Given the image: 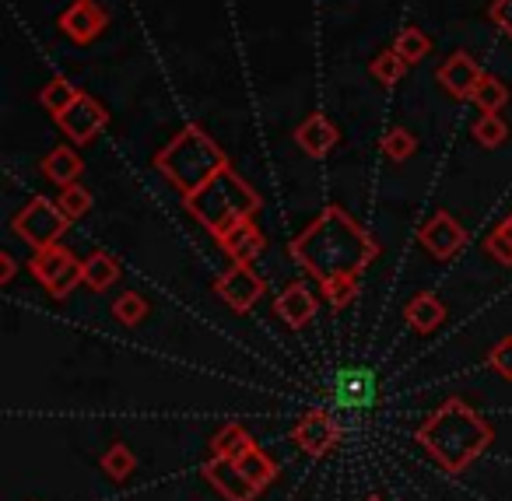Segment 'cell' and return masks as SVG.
Listing matches in <instances>:
<instances>
[{
    "mask_svg": "<svg viewBox=\"0 0 512 501\" xmlns=\"http://www.w3.org/2000/svg\"><path fill=\"white\" fill-rule=\"evenodd\" d=\"M404 316H407V323H411V330L432 333V330H439L442 319H446V305H442V298L435 295V291H421V295H414L411 302L404 305Z\"/></svg>",
    "mask_w": 512,
    "mask_h": 501,
    "instance_id": "cell-18",
    "label": "cell"
},
{
    "mask_svg": "<svg viewBox=\"0 0 512 501\" xmlns=\"http://www.w3.org/2000/svg\"><path fill=\"white\" fill-rule=\"evenodd\" d=\"M295 144H299L309 158H327L330 151L341 144V130H337L323 113H313L295 127Z\"/></svg>",
    "mask_w": 512,
    "mask_h": 501,
    "instance_id": "cell-16",
    "label": "cell"
},
{
    "mask_svg": "<svg viewBox=\"0 0 512 501\" xmlns=\"http://www.w3.org/2000/svg\"><path fill=\"white\" fill-rule=\"evenodd\" d=\"M481 78H484V71L477 67V60L463 50L449 53V57L439 64V71H435V81L442 85V92L453 95V99H460V102L474 99V88Z\"/></svg>",
    "mask_w": 512,
    "mask_h": 501,
    "instance_id": "cell-14",
    "label": "cell"
},
{
    "mask_svg": "<svg viewBox=\"0 0 512 501\" xmlns=\"http://www.w3.org/2000/svg\"><path fill=\"white\" fill-rule=\"evenodd\" d=\"M407 67H411V64H407V60L400 57L397 50H383V53H376V57H372L369 74H372V78H376L383 88H393V85H400V81H404Z\"/></svg>",
    "mask_w": 512,
    "mask_h": 501,
    "instance_id": "cell-24",
    "label": "cell"
},
{
    "mask_svg": "<svg viewBox=\"0 0 512 501\" xmlns=\"http://www.w3.org/2000/svg\"><path fill=\"white\" fill-rule=\"evenodd\" d=\"M134 466H137L134 452H130L123 442L109 445V449H106V456H102V470L109 473V480H127L130 473H134Z\"/></svg>",
    "mask_w": 512,
    "mask_h": 501,
    "instance_id": "cell-30",
    "label": "cell"
},
{
    "mask_svg": "<svg viewBox=\"0 0 512 501\" xmlns=\"http://www.w3.org/2000/svg\"><path fill=\"white\" fill-rule=\"evenodd\" d=\"M418 242L425 246L428 256H435V260H453V256L467 246V228H463L453 214L435 211L432 218L421 225Z\"/></svg>",
    "mask_w": 512,
    "mask_h": 501,
    "instance_id": "cell-11",
    "label": "cell"
},
{
    "mask_svg": "<svg viewBox=\"0 0 512 501\" xmlns=\"http://www.w3.org/2000/svg\"><path fill=\"white\" fill-rule=\"evenodd\" d=\"M418 445L449 473H463L491 442H495V428L470 407L460 396H449L428 421L414 431Z\"/></svg>",
    "mask_w": 512,
    "mask_h": 501,
    "instance_id": "cell-2",
    "label": "cell"
},
{
    "mask_svg": "<svg viewBox=\"0 0 512 501\" xmlns=\"http://www.w3.org/2000/svg\"><path fill=\"white\" fill-rule=\"evenodd\" d=\"M288 253L309 277L323 284L365 274V267L379 256V242L344 207L327 204L313 218V225L295 235Z\"/></svg>",
    "mask_w": 512,
    "mask_h": 501,
    "instance_id": "cell-1",
    "label": "cell"
},
{
    "mask_svg": "<svg viewBox=\"0 0 512 501\" xmlns=\"http://www.w3.org/2000/svg\"><path fill=\"white\" fill-rule=\"evenodd\" d=\"M274 312H278L292 330H306V326L316 319V312H320V302H316V295L306 288V284L292 281L278 298H274Z\"/></svg>",
    "mask_w": 512,
    "mask_h": 501,
    "instance_id": "cell-15",
    "label": "cell"
},
{
    "mask_svg": "<svg viewBox=\"0 0 512 501\" xmlns=\"http://www.w3.org/2000/svg\"><path fill=\"white\" fill-rule=\"evenodd\" d=\"M218 242H221V249H225V253L232 256L235 263H249V267H253V260L264 253V246H267L264 232L253 225V218L232 225L225 235H218Z\"/></svg>",
    "mask_w": 512,
    "mask_h": 501,
    "instance_id": "cell-17",
    "label": "cell"
},
{
    "mask_svg": "<svg viewBox=\"0 0 512 501\" xmlns=\"http://www.w3.org/2000/svg\"><path fill=\"white\" fill-rule=\"evenodd\" d=\"M225 165H228L225 151H221L218 144L211 141V134L200 127H183L155 155V169L162 172V179H169L172 190H179L183 197H193L197 190H204Z\"/></svg>",
    "mask_w": 512,
    "mask_h": 501,
    "instance_id": "cell-3",
    "label": "cell"
},
{
    "mask_svg": "<svg viewBox=\"0 0 512 501\" xmlns=\"http://www.w3.org/2000/svg\"><path fill=\"white\" fill-rule=\"evenodd\" d=\"M183 204H186V211H190L193 218H197L200 225L214 235V239L225 235L232 225H239V221L253 218V214L260 211V197H256V190L232 169V165H225V169H221L218 176L204 186V190H197L193 197H183Z\"/></svg>",
    "mask_w": 512,
    "mask_h": 501,
    "instance_id": "cell-4",
    "label": "cell"
},
{
    "mask_svg": "<svg viewBox=\"0 0 512 501\" xmlns=\"http://www.w3.org/2000/svg\"><path fill=\"white\" fill-rule=\"evenodd\" d=\"M109 8L102 0H71L57 18V29L71 39L74 46H88L106 32Z\"/></svg>",
    "mask_w": 512,
    "mask_h": 501,
    "instance_id": "cell-7",
    "label": "cell"
},
{
    "mask_svg": "<svg viewBox=\"0 0 512 501\" xmlns=\"http://www.w3.org/2000/svg\"><path fill=\"white\" fill-rule=\"evenodd\" d=\"M379 396V382L372 368H344L337 372L334 389H330V400L337 407H348V410H369Z\"/></svg>",
    "mask_w": 512,
    "mask_h": 501,
    "instance_id": "cell-13",
    "label": "cell"
},
{
    "mask_svg": "<svg viewBox=\"0 0 512 501\" xmlns=\"http://www.w3.org/2000/svg\"><path fill=\"white\" fill-rule=\"evenodd\" d=\"M292 438L306 456L320 459V456H327L330 449H337V442H341V424L334 421L330 410L316 407V410H309V414L299 417Z\"/></svg>",
    "mask_w": 512,
    "mask_h": 501,
    "instance_id": "cell-9",
    "label": "cell"
},
{
    "mask_svg": "<svg viewBox=\"0 0 512 501\" xmlns=\"http://www.w3.org/2000/svg\"><path fill=\"white\" fill-rule=\"evenodd\" d=\"M29 270H32V277L46 288L50 298H67L81 284V260L67 246H60V242L57 246L36 249Z\"/></svg>",
    "mask_w": 512,
    "mask_h": 501,
    "instance_id": "cell-6",
    "label": "cell"
},
{
    "mask_svg": "<svg viewBox=\"0 0 512 501\" xmlns=\"http://www.w3.org/2000/svg\"><path fill=\"white\" fill-rule=\"evenodd\" d=\"M474 141L481 144V148H502L505 141H509V123L502 120L498 113H481L474 120Z\"/></svg>",
    "mask_w": 512,
    "mask_h": 501,
    "instance_id": "cell-27",
    "label": "cell"
},
{
    "mask_svg": "<svg viewBox=\"0 0 512 501\" xmlns=\"http://www.w3.org/2000/svg\"><path fill=\"white\" fill-rule=\"evenodd\" d=\"M57 127L64 130L67 141H74V144H92L95 137H99L102 130L109 127V113H106V106H102V102L95 99V95L81 92L78 102H74V106L67 109V113L57 116Z\"/></svg>",
    "mask_w": 512,
    "mask_h": 501,
    "instance_id": "cell-8",
    "label": "cell"
},
{
    "mask_svg": "<svg viewBox=\"0 0 512 501\" xmlns=\"http://www.w3.org/2000/svg\"><path fill=\"white\" fill-rule=\"evenodd\" d=\"M362 501H383V498H379V494H369V498H362Z\"/></svg>",
    "mask_w": 512,
    "mask_h": 501,
    "instance_id": "cell-38",
    "label": "cell"
},
{
    "mask_svg": "<svg viewBox=\"0 0 512 501\" xmlns=\"http://www.w3.org/2000/svg\"><path fill=\"white\" fill-rule=\"evenodd\" d=\"M200 473H204L207 484H211L225 501H256L260 498V487H256L253 480L239 470V463L228 456H211L204 466H200Z\"/></svg>",
    "mask_w": 512,
    "mask_h": 501,
    "instance_id": "cell-12",
    "label": "cell"
},
{
    "mask_svg": "<svg viewBox=\"0 0 512 501\" xmlns=\"http://www.w3.org/2000/svg\"><path fill=\"white\" fill-rule=\"evenodd\" d=\"M323 298L330 302V309H348L358 295V277H337V281H323Z\"/></svg>",
    "mask_w": 512,
    "mask_h": 501,
    "instance_id": "cell-32",
    "label": "cell"
},
{
    "mask_svg": "<svg viewBox=\"0 0 512 501\" xmlns=\"http://www.w3.org/2000/svg\"><path fill=\"white\" fill-rule=\"evenodd\" d=\"M484 253H491V260H498L502 267H512V232L505 225H498L495 232H488L484 239Z\"/></svg>",
    "mask_w": 512,
    "mask_h": 501,
    "instance_id": "cell-33",
    "label": "cell"
},
{
    "mask_svg": "<svg viewBox=\"0 0 512 501\" xmlns=\"http://www.w3.org/2000/svg\"><path fill=\"white\" fill-rule=\"evenodd\" d=\"M488 18L498 32H505V36L512 39V0H491Z\"/></svg>",
    "mask_w": 512,
    "mask_h": 501,
    "instance_id": "cell-35",
    "label": "cell"
},
{
    "mask_svg": "<svg viewBox=\"0 0 512 501\" xmlns=\"http://www.w3.org/2000/svg\"><path fill=\"white\" fill-rule=\"evenodd\" d=\"M393 50H397L407 64H421V60L432 53V39H428L418 25H404V29L397 32V39H393Z\"/></svg>",
    "mask_w": 512,
    "mask_h": 501,
    "instance_id": "cell-25",
    "label": "cell"
},
{
    "mask_svg": "<svg viewBox=\"0 0 512 501\" xmlns=\"http://www.w3.org/2000/svg\"><path fill=\"white\" fill-rule=\"evenodd\" d=\"M488 365L495 375H502L505 382H512V337H502L498 344H491Z\"/></svg>",
    "mask_w": 512,
    "mask_h": 501,
    "instance_id": "cell-34",
    "label": "cell"
},
{
    "mask_svg": "<svg viewBox=\"0 0 512 501\" xmlns=\"http://www.w3.org/2000/svg\"><path fill=\"white\" fill-rule=\"evenodd\" d=\"M113 316L120 319L123 326H141L144 316H148V298H141L137 291H123L113 302Z\"/></svg>",
    "mask_w": 512,
    "mask_h": 501,
    "instance_id": "cell-29",
    "label": "cell"
},
{
    "mask_svg": "<svg viewBox=\"0 0 512 501\" xmlns=\"http://www.w3.org/2000/svg\"><path fill=\"white\" fill-rule=\"evenodd\" d=\"M379 148H383V158H390V162H407L418 151V141H414V134L407 127H390L383 134V141H379Z\"/></svg>",
    "mask_w": 512,
    "mask_h": 501,
    "instance_id": "cell-28",
    "label": "cell"
},
{
    "mask_svg": "<svg viewBox=\"0 0 512 501\" xmlns=\"http://www.w3.org/2000/svg\"><path fill=\"white\" fill-rule=\"evenodd\" d=\"M253 445V438H249V431L242 428V424H225V428L218 431V435L211 438V456H228V459H239L242 452Z\"/></svg>",
    "mask_w": 512,
    "mask_h": 501,
    "instance_id": "cell-26",
    "label": "cell"
},
{
    "mask_svg": "<svg viewBox=\"0 0 512 501\" xmlns=\"http://www.w3.org/2000/svg\"><path fill=\"white\" fill-rule=\"evenodd\" d=\"M120 281V260L109 253H92L85 263H81V284H88L92 291H106Z\"/></svg>",
    "mask_w": 512,
    "mask_h": 501,
    "instance_id": "cell-20",
    "label": "cell"
},
{
    "mask_svg": "<svg viewBox=\"0 0 512 501\" xmlns=\"http://www.w3.org/2000/svg\"><path fill=\"white\" fill-rule=\"evenodd\" d=\"M15 270H18L15 256H11V253H0V284H11V281H15Z\"/></svg>",
    "mask_w": 512,
    "mask_h": 501,
    "instance_id": "cell-36",
    "label": "cell"
},
{
    "mask_svg": "<svg viewBox=\"0 0 512 501\" xmlns=\"http://www.w3.org/2000/svg\"><path fill=\"white\" fill-rule=\"evenodd\" d=\"M235 463H239V470L246 473L249 480H253L256 487H260V491H264L267 484H271L274 477H278V466H274V459L267 456L264 449H260V445H249L246 452H242L239 459H235Z\"/></svg>",
    "mask_w": 512,
    "mask_h": 501,
    "instance_id": "cell-21",
    "label": "cell"
},
{
    "mask_svg": "<svg viewBox=\"0 0 512 501\" xmlns=\"http://www.w3.org/2000/svg\"><path fill=\"white\" fill-rule=\"evenodd\" d=\"M470 102H474L481 113H502V109L509 106V85L498 81V78H491V74H484V78L477 81L474 99Z\"/></svg>",
    "mask_w": 512,
    "mask_h": 501,
    "instance_id": "cell-23",
    "label": "cell"
},
{
    "mask_svg": "<svg viewBox=\"0 0 512 501\" xmlns=\"http://www.w3.org/2000/svg\"><path fill=\"white\" fill-rule=\"evenodd\" d=\"M57 204H60V211H64L71 221H81L88 211H92V193H88L81 183L64 186V190H60V197H57Z\"/></svg>",
    "mask_w": 512,
    "mask_h": 501,
    "instance_id": "cell-31",
    "label": "cell"
},
{
    "mask_svg": "<svg viewBox=\"0 0 512 501\" xmlns=\"http://www.w3.org/2000/svg\"><path fill=\"white\" fill-rule=\"evenodd\" d=\"M43 176L50 179V183H57L60 190L64 186H74L81 179V172H85V162L78 158V151H71V148H53L50 155L43 158Z\"/></svg>",
    "mask_w": 512,
    "mask_h": 501,
    "instance_id": "cell-19",
    "label": "cell"
},
{
    "mask_svg": "<svg viewBox=\"0 0 512 501\" xmlns=\"http://www.w3.org/2000/svg\"><path fill=\"white\" fill-rule=\"evenodd\" d=\"M11 228H15L18 239L29 242L32 249H46L64 239V232L71 228V218H67V214L60 211V204H53L50 197H32L29 204L15 214Z\"/></svg>",
    "mask_w": 512,
    "mask_h": 501,
    "instance_id": "cell-5",
    "label": "cell"
},
{
    "mask_svg": "<svg viewBox=\"0 0 512 501\" xmlns=\"http://www.w3.org/2000/svg\"><path fill=\"white\" fill-rule=\"evenodd\" d=\"M502 225H505V228H509V232H512V214H509V218L502 221Z\"/></svg>",
    "mask_w": 512,
    "mask_h": 501,
    "instance_id": "cell-37",
    "label": "cell"
},
{
    "mask_svg": "<svg viewBox=\"0 0 512 501\" xmlns=\"http://www.w3.org/2000/svg\"><path fill=\"white\" fill-rule=\"evenodd\" d=\"M264 291H267V281L256 274L249 263H235V267L228 270V274L221 277L218 284H214V295H218L232 312H239V316L253 309V305L260 302V295H264Z\"/></svg>",
    "mask_w": 512,
    "mask_h": 501,
    "instance_id": "cell-10",
    "label": "cell"
},
{
    "mask_svg": "<svg viewBox=\"0 0 512 501\" xmlns=\"http://www.w3.org/2000/svg\"><path fill=\"white\" fill-rule=\"evenodd\" d=\"M78 85H71L67 78H53L43 85V92H39V106L46 109V113H53V120H57L60 113H67V109L78 102Z\"/></svg>",
    "mask_w": 512,
    "mask_h": 501,
    "instance_id": "cell-22",
    "label": "cell"
}]
</instances>
